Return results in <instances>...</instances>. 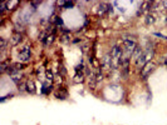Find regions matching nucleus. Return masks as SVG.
<instances>
[{
	"instance_id": "f8f14e48",
	"label": "nucleus",
	"mask_w": 167,
	"mask_h": 125,
	"mask_svg": "<svg viewBox=\"0 0 167 125\" xmlns=\"http://www.w3.org/2000/svg\"><path fill=\"white\" fill-rule=\"evenodd\" d=\"M152 3H149V2H145L143 4H142V6L140 8V11H138V14H143V13H147L148 10L149 11H152Z\"/></svg>"
},
{
	"instance_id": "a211bd4d",
	"label": "nucleus",
	"mask_w": 167,
	"mask_h": 125,
	"mask_svg": "<svg viewBox=\"0 0 167 125\" xmlns=\"http://www.w3.org/2000/svg\"><path fill=\"white\" fill-rule=\"evenodd\" d=\"M58 4H59V6H62L63 9H69V8L73 6V3H72V2H59Z\"/></svg>"
},
{
	"instance_id": "6ab92c4d",
	"label": "nucleus",
	"mask_w": 167,
	"mask_h": 125,
	"mask_svg": "<svg viewBox=\"0 0 167 125\" xmlns=\"http://www.w3.org/2000/svg\"><path fill=\"white\" fill-rule=\"evenodd\" d=\"M45 76H47V80H48V81H50V83L54 81V78H55V76H54V74H53L49 69L45 70Z\"/></svg>"
},
{
	"instance_id": "9b49d317",
	"label": "nucleus",
	"mask_w": 167,
	"mask_h": 125,
	"mask_svg": "<svg viewBox=\"0 0 167 125\" xmlns=\"http://www.w3.org/2000/svg\"><path fill=\"white\" fill-rule=\"evenodd\" d=\"M108 4L105 3H101L99 8H98V15H101V17H104L105 14H108Z\"/></svg>"
},
{
	"instance_id": "20e7f679",
	"label": "nucleus",
	"mask_w": 167,
	"mask_h": 125,
	"mask_svg": "<svg viewBox=\"0 0 167 125\" xmlns=\"http://www.w3.org/2000/svg\"><path fill=\"white\" fill-rule=\"evenodd\" d=\"M102 69H103V71H111V70L113 69L111 54H105V55L102 58Z\"/></svg>"
},
{
	"instance_id": "6e6552de",
	"label": "nucleus",
	"mask_w": 167,
	"mask_h": 125,
	"mask_svg": "<svg viewBox=\"0 0 167 125\" xmlns=\"http://www.w3.org/2000/svg\"><path fill=\"white\" fill-rule=\"evenodd\" d=\"M85 74L83 73V71H78V73H75V75H74V78H73V83H75V84H82V83H84V80H85Z\"/></svg>"
},
{
	"instance_id": "b1692460",
	"label": "nucleus",
	"mask_w": 167,
	"mask_h": 125,
	"mask_svg": "<svg viewBox=\"0 0 167 125\" xmlns=\"http://www.w3.org/2000/svg\"><path fill=\"white\" fill-rule=\"evenodd\" d=\"M162 5H163V6L167 9V2H163V3H162Z\"/></svg>"
},
{
	"instance_id": "9d476101",
	"label": "nucleus",
	"mask_w": 167,
	"mask_h": 125,
	"mask_svg": "<svg viewBox=\"0 0 167 125\" xmlns=\"http://www.w3.org/2000/svg\"><path fill=\"white\" fill-rule=\"evenodd\" d=\"M143 53H145V51H143V49H142V46L137 45V46H136V49H134V51H133V54H132V59H133L134 61H137V60L142 56Z\"/></svg>"
},
{
	"instance_id": "4be33fe9",
	"label": "nucleus",
	"mask_w": 167,
	"mask_h": 125,
	"mask_svg": "<svg viewBox=\"0 0 167 125\" xmlns=\"http://www.w3.org/2000/svg\"><path fill=\"white\" fill-rule=\"evenodd\" d=\"M18 89H19L20 93L26 91V84H18Z\"/></svg>"
},
{
	"instance_id": "423d86ee",
	"label": "nucleus",
	"mask_w": 167,
	"mask_h": 125,
	"mask_svg": "<svg viewBox=\"0 0 167 125\" xmlns=\"http://www.w3.org/2000/svg\"><path fill=\"white\" fill-rule=\"evenodd\" d=\"M13 68H14V66H13ZM10 78H11V80H13L14 83L19 84V83L22 81V79H23V73L19 71V70H15V69H14V71L10 74Z\"/></svg>"
},
{
	"instance_id": "f3484780",
	"label": "nucleus",
	"mask_w": 167,
	"mask_h": 125,
	"mask_svg": "<svg viewBox=\"0 0 167 125\" xmlns=\"http://www.w3.org/2000/svg\"><path fill=\"white\" fill-rule=\"evenodd\" d=\"M6 45H8L6 39H5V38H0V50H2V53H5Z\"/></svg>"
},
{
	"instance_id": "5701e85b",
	"label": "nucleus",
	"mask_w": 167,
	"mask_h": 125,
	"mask_svg": "<svg viewBox=\"0 0 167 125\" xmlns=\"http://www.w3.org/2000/svg\"><path fill=\"white\" fill-rule=\"evenodd\" d=\"M74 69H75V73H78V71H83V69H84V65H83V64H78V65L75 66Z\"/></svg>"
},
{
	"instance_id": "f257e3e1",
	"label": "nucleus",
	"mask_w": 167,
	"mask_h": 125,
	"mask_svg": "<svg viewBox=\"0 0 167 125\" xmlns=\"http://www.w3.org/2000/svg\"><path fill=\"white\" fill-rule=\"evenodd\" d=\"M153 56H155V51H153V49H147V50H145V53L142 54V56L136 61V68H137V70H142V68L147 64V63H149V61H152V59H153Z\"/></svg>"
},
{
	"instance_id": "4468645a",
	"label": "nucleus",
	"mask_w": 167,
	"mask_h": 125,
	"mask_svg": "<svg viewBox=\"0 0 167 125\" xmlns=\"http://www.w3.org/2000/svg\"><path fill=\"white\" fill-rule=\"evenodd\" d=\"M54 40H55V33H49L48 34V36L45 38V40H44V45L45 46H49V45H52L53 43H54Z\"/></svg>"
},
{
	"instance_id": "7ed1b4c3",
	"label": "nucleus",
	"mask_w": 167,
	"mask_h": 125,
	"mask_svg": "<svg viewBox=\"0 0 167 125\" xmlns=\"http://www.w3.org/2000/svg\"><path fill=\"white\" fill-rule=\"evenodd\" d=\"M30 58H32V50H30V48L28 45L23 46L19 51V61L24 64V63H28L30 60Z\"/></svg>"
},
{
	"instance_id": "1a4fd4ad",
	"label": "nucleus",
	"mask_w": 167,
	"mask_h": 125,
	"mask_svg": "<svg viewBox=\"0 0 167 125\" xmlns=\"http://www.w3.org/2000/svg\"><path fill=\"white\" fill-rule=\"evenodd\" d=\"M25 84H26V91H28L29 94H35V93H37L35 83H34L32 79H28V80L25 81Z\"/></svg>"
},
{
	"instance_id": "f03ea898",
	"label": "nucleus",
	"mask_w": 167,
	"mask_h": 125,
	"mask_svg": "<svg viewBox=\"0 0 167 125\" xmlns=\"http://www.w3.org/2000/svg\"><path fill=\"white\" fill-rule=\"evenodd\" d=\"M156 68H157V65H156V63H153V61H149V63H147V64L142 68V70H141V78L142 79H146L147 76H149L151 74H152L155 70H156Z\"/></svg>"
},
{
	"instance_id": "dca6fc26",
	"label": "nucleus",
	"mask_w": 167,
	"mask_h": 125,
	"mask_svg": "<svg viewBox=\"0 0 167 125\" xmlns=\"http://www.w3.org/2000/svg\"><path fill=\"white\" fill-rule=\"evenodd\" d=\"M10 66V60H3L0 64V73H6V70Z\"/></svg>"
},
{
	"instance_id": "2eb2a0df",
	"label": "nucleus",
	"mask_w": 167,
	"mask_h": 125,
	"mask_svg": "<svg viewBox=\"0 0 167 125\" xmlns=\"http://www.w3.org/2000/svg\"><path fill=\"white\" fill-rule=\"evenodd\" d=\"M52 88H53V86H52V83L47 80V81H45V83L43 84V89H42V93H43V94H45V95H48V94L52 91Z\"/></svg>"
},
{
	"instance_id": "aec40b11",
	"label": "nucleus",
	"mask_w": 167,
	"mask_h": 125,
	"mask_svg": "<svg viewBox=\"0 0 167 125\" xmlns=\"http://www.w3.org/2000/svg\"><path fill=\"white\" fill-rule=\"evenodd\" d=\"M13 66H14V69H15V70L22 71V69L24 68V64H23V63H17V64H13Z\"/></svg>"
},
{
	"instance_id": "0eeeda50",
	"label": "nucleus",
	"mask_w": 167,
	"mask_h": 125,
	"mask_svg": "<svg viewBox=\"0 0 167 125\" xmlns=\"http://www.w3.org/2000/svg\"><path fill=\"white\" fill-rule=\"evenodd\" d=\"M22 40H23L22 33H14V34L11 35V38H10V44H11L13 46H17V45L20 44Z\"/></svg>"
},
{
	"instance_id": "39448f33",
	"label": "nucleus",
	"mask_w": 167,
	"mask_h": 125,
	"mask_svg": "<svg viewBox=\"0 0 167 125\" xmlns=\"http://www.w3.org/2000/svg\"><path fill=\"white\" fill-rule=\"evenodd\" d=\"M156 19H157V15H156V13L152 10V11H149V13L146 15L145 23H146V25H152V24L156 23Z\"/></svg>"
},
{
	"instance_id": "ddd939ff",
	"label": "nucleus",
	"mask_w": 167,
	"mask_h": 125,
	"mask_svg": "<svg viewBox=\"0 0 167 125\" xmlns=\"http://www.w3.org/2000/svg\"><path fill=\"white\" fill-rule=\"evenodd\" d=\"M55 97H57L58 99H66V98L68 97V93H67V90L63 89V88H58V90L55 91Z\"/></svg>"
},
{
	"instance_id": "412c9836",
	"label": "nucleus",
	"mask_w": 167,
	"mask_h": 125,
	"mask_svg": "<svg viewBox=\"0 0 167 125\" xmlns=\"http://www.w3.org/2000/svg\"><path fill=\"white\" fill-rule=\"evenodd\" d=\"M62 41H64V43H68V41H70V35H69L68 33H66V34L62 36Z\"/></svg>"
}]
</instances>
